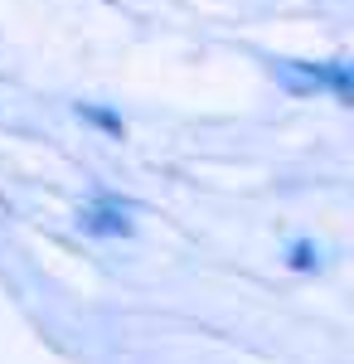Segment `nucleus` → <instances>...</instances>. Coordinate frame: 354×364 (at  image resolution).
<instances>
[{"label": "nucleus", "instance_id": "f257e3e1", "mask_svg": "<svg viewBox=\"0 0 354 364\" xmlns=\"http://www.w3.org/2000/svg\"><path fill=\"white\" fill-rule=\"evenodd\" d=\"M291 73H301L306 83L330 87L335 97H350V63H286Z\"/></svg>", "mask_w": 354, "mask_h": 364}, {"label": "nucleus", "instance_id": "f03ea898", "mask_svg": "<svg viewBox=\"0 0 354 364\" xmlns=\"http://www.w3.org/2000/svg\"><path fill=\"white\" fill-rule=\"evenodd\" d=\"M82 228H92V233H127V219L122 214H112V209H87L82 214Z\"/></svg>", "mask_w": 354, "mask_h": 364}]
</instances>
